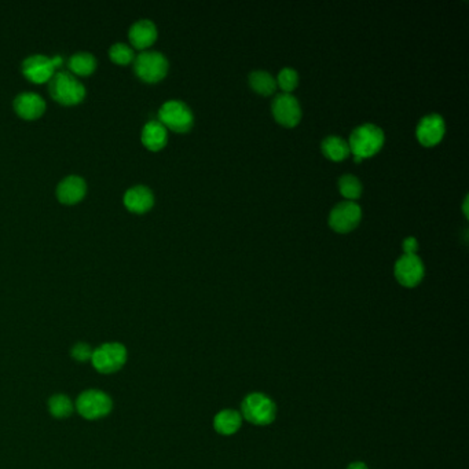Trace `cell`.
Wrapping results in <instances>:
<instances>
[{
	"instance_id": "cell-1",
	"label": "cell",
	"mask_w": 469,
	"mask_h": 469,
	"mask_svg": "<svg viewBox=\"0 0 469 469\" xmlns=\"http://www.w3.org/2000/svg\"><path fill=\"white\" fill-rule=\"evenodd\" d=\"M241 415L256 427H267L276 421L277 405L262 393L246 395L241 402Z\"/></svg>"
},
{
	"instance_id": "cell-2",
	"label": "cell",
	"mask_w": 469,
	"mask_h": 469,
	"mask_svg": "<svg viewBox=\"0 0 469 469\" xmlns=\"http://www.w3.org/2000/svg\"><path fill=\"white\" fill-rule=\"evenodd\" d=\"M384 145V132L375 124H362L350 136V151L360 161L375 154Z\"/></svg>"
},
{
	"instance_id": "cell-3",
	"label": "cell",
	"mask_w": 469,
	"mask_h": 469,
	"mask_svg": "<svg viewBox=\"0 0 469 469\" xmlns=\"http://www.w3.org/2000/svg\"><path fill=\"white\" fill-rule=\"evenodd\" d=\"M50 93L62 104H76L86 95L83 83L71 72H54L50 79Z\"/></svg>"
},
{
	"instance_id": "cell-4",
	"label": "cell",
	"mask_w": 469,
	"mask_h": 469,
	"mask_svg": "<svg viewBox=\"0 0 469 469\" xmlns=\"http://www.w3.org/2000/svg\"><path fill=\"white\" fill-rule=\"evenodd\" d=\"M127 360V350L120 343H106L93 351L91 362L101 373L109 375L120 370Z\"/></svg>"
},
{
	"instance_id": "cell-5",
	"label": "cell",
	"mask_w": 469,
	"mask_h": 469,
	"mask_svg": "<svg viewBox=\"0 0 469 469\" xmlns=\"http://www.w3.org/2000/svg\"><path fill=\"white\" fill-rule=\"evenodd\" d=\"M160 121L176 132H186L191 128L194 117L186 104L172 99L166 102L158 111Z\"/></svg>"
},
{
	"instance_id": "cell-6",
	"label": "cell",
	"mask_w": 469,
	"mask_h": 469,
	"mask_svg": "<svg viewBox=\"0 0 469 469\" xmlns=\"http://www.w3.org/2000/svg\"><path fill=\"white\" fill-rule=\"evenodd\" d=\"M112 399L98 390L84 391L76 402L77 412L87 420H96L108 415L112 410Z\"/></svg>"
},
{
	"instance_id": "cell-7",
	"label": "cell",
	"mask_w": 469,
	"mask_h": 469,
	"mask_svg": "<svg viewBox=\"0 0 469 469\" xmlns=\"http://www.w3.org/2000/svg\"><path fill=\"white\" fill-rule=\"evenodd\" d=\"M135 72L146 81H157L168 71V61L158 51H142L135 56Z\"/></svg>"
},
{
	"instance_id": "cell-8",
	"label": "cell",
	"mask_w": 469,
	"mask_h": 469,
	"mask_svg": "<svg viewBox=\"0 0 469 469\" xmlns=\"http://www.w3.org/2000/svg\"><path fill=\"white\" fill-rule=\"evenodd\" d=\"M362 218V209L355 201H343L331 211L329 225L338 233H347L357 227Z\"/></svg>"
},
{
	"instance_id": "cell-9",
	"label": "cell",
	"mask_w": 469,
	"mask_h": 469,
	"mask_svg": "<svg viewBox=\"0 0 469 469\" xmlns=\"http://www.w3.org/2000/svg\"><path fill=\"white\" fill-rule=\"evenodd\" d=\"M62 62L61 56H43V54H35L29 56L22 62V71L24 74L28 76L34 81H46L51 79L54 75L56 66H59Z\"/></svg>"
},
{
	"instance_id": "cell-10",
	"label": "cell",
	"mask_w": 469,
	"mask_h": 469,
	"mask_svg": "<svg viewBox=\"0 0 469 469\" xmlns=\"http://www.w3.org/2000/svg\"><path fill=\"white\" fill-rule=\"evenodd\" d=\"M271 111L276 120L285 127H295L301 118V108L296 96L292 94L277 95L273 101Z\"/></svg>"
},
{
	"instance_id": "cell-11",
	"label": "cell",
	"mask_w": 469,
	"mask_h": 469,
	"mask_svg": "<svg viewBox=\"0 0 469 469\" xmlns=\"http://www.w3.org/2000/svg\"><path fill=\"white\" fill-rule=\"evenodd\" d=\"M395 277L403 286L413 288L424 277V264L417 255L403 253L395 263Z\"/></svg>"
},
{
	"instance_id": "cell-12",
	"label": "cell",
	"mask_w": 469,
	"mask_h": 469,
	"mask_svg": "<svg viewBox=\"0 0 469 469\" xmlns=\"http://www.w3.org/2000/svg\"><path fill=\"white\" fill-rule=\"evenodd\" d=\"M445 131L446 126L443 117L440 114L431 113L420 120L415 133L420 143L424 146H433L442 141Z\"/></svg>"
},
{
	"instance_id": "cell-13",
	"label": "cell",
	"mask_w": 469,
	"mask_h": 469,
	"mask_svg": "<svg viewBox=\"0 0 469 469\" xmlns=\"http://www.w3.org/2000/svg\"><path fill=\"white\" fill-rule=\"evenodd\" d=\"M86 188H87L86 182L81 176L69 175L59 182L56 188V194L58 198L64 203H75L84 196Z\"/></svg>"
},
{
	"instance_id": "cell-14",
	"label": "cell",
	"mask_w": 469,
	"mask_h": 469,
	"mask_svg": "<svg viewBox=\"0 0 469 469\" xmlns=\"http://www.w3.org/2000/svg\"><path fill=\"white\" fill-rule=\"evenodd\" d=\"M16 111L25 118H35L41 114L46 104L44 99L36 93H21L14 99Z\"/></svg>"
},
{
	"instance_id": "cell-15",
	"label": "cell",
	"mask_w": 469,
	"mask_h": 469,
	"mask_svg": "<svg viewBox=\"0 0 469 469\" xmlns=\"http://www.w3.org/2000/svg\"><path fill=\"white\" fill-rule=\"evenodd\" d=\"M157 38V28L151 19H139L130 28V39L135 47L143 49L151 46Z\"/></svg>"
},
{
	"instance_id": "cell-16",
	"label": "cell",
	"mask_w": 469,
	"mask_h": 469,
	"mask_svg": "<svg viewBox=\"0 0 469 469\" xmlns=\"http://www.w3.org/2000/svg\"><path fill=\"white\" fill-rule=\"evenodd\" d=\"M243 415L237 410L225 409L213 417V430L219 435L230 436L238 431L243 425Z\"/></svg>"
},
{
	"instance_id": "cell-17",
	"label": "cell",
	"mask_w": 469,
	"mask_h": 469,
	"mask_svg": "<svg viewBox=\"0 0 469 469\" xmlns=\"http://www.w3.org/2000/svg\"><path fill=\"white\" fill-rule=\"evenodd\" d=\"M124 203L132 211L143 212V211L149 209L153 206L154 196H153L151 188L148 186L136 185V186H132L126 191Z\"/></svg>"
},
{
	"instance_id": "cell-18",
	"label": "cell",
	"mask_w": 469,
	"mask_h": 469,
	"mask_svg": "<svg viewBox=\"0 0 469 469\" xmlns=\"http://www.w3.org/2000/svg\"><path fill=\"white\" fill-rule=\"evenodd\" d=\"M143 143L153 151L163 148L167 142V128L160 120H151L142 130Z\"/></svg>"
},
{
	"instance_id": "cell-19",
	"label": "cell",
	"mask_w": 469,
	"mask_h": 469,
	"mask_svg": "<svg viewBox=\"0 0 469 469\" xmlns=\"http://www.w3.org/2000/svg\"><path fill=\"white\" fill-rule=\"evenodd\" d=\"M322 151L328 158H331L333 161H341V160L347 158L351 153L348 142L336 135H331L323 139Z\"/></svg>"
},
{
	"instance_id": "cell-20",
	"label": "cell",
	"mask_w": 469,
	"mask_h": 469,
	"mask_svg": "<svg viewBox=\"0 0 469 469\" xmlns=\"http://www.w3.org/2000/svg\"><path fill=\"white\" fill-rule=\"evenodd\" d=\"M251 87L262 95L273 94L277 89V80L266 71H255L249 75Z\"/></svg>"
},
{
	"instance_id": "cell-21",
	"label": "cell",
	"mask_w": 469,
	"mask_h": 469,
	"mask_svg": "<svg viewBox=\"0 0 469 469\" xmlns=\"http://www.w3.org/2000/svg\"><path fill=\"white\" fill-rule=\"evenodd\" d=\"M95 65H96L95 56L91 53H86V51L76 53L69 59V66L77 75H89L90 72L94 71Z\"/></svg>"
},
{
	"instance_id": "cell-22",
	"label": "cell",
	"mask_w": 469,
	"mask_h": 469,
	"mask_svg": "<svg viewBox=\"0 0 469 469\" xmlns=\"http://www.w3.org/2000/svg\"><path fill=\"white\" fill-rule=\"evenodd\" d=\"M338 190L348 201H354L362 193V183L357 176L346 173L338 179Z\"/></svg>"
},
{
	"instance_id": "cell-23",
	"label": "cell",
	"mask_w": 469,
	"mask_h": 469,
	"mask_svg": "<svg viewBox=\"0 0 469 469\" xmlns=\"http://www.w3.org/2000/svg\"><path fill=\"white\" fill-rule=\"evenodd\" d=\"M49 409L56 418H66L74 413V403L66 395L56 394L50 398Z\"/></svg>"
},
{
	"instance_id": "cell-24",
	"label": "cell",
	"mask_w": 469,
	"mask_h": 469,
	"mask_svg": "<svg viewBox=\"0 0 469 469\" xmlns=\"http://www.w3.org/2000/svg\"><path fill=\"white\" fill-rule=\"evenodd\" d=\"M276 80H277V86H280L286 94H291L298 87L299 75L292 68H283L282 71H280L278 77Z\"/></svg>"
},
{
	"instance_id": "cell-25",
	"label": "cell",
	"mask_w": 469,
	"mask_h": 469,
	"mask_svg": "<svg viewBox=\"0 0 469 469\" xmlns=\"http://www.w3.org/2000/svg\"><path fill=\"white\" fill-rule=\"evenodd\" d=\"M109 54L113 61L118 64H127L133 58V50L126 43H114L109 50Z\"/></svg>"
},
{
	"instance_id": "cell-26",
	"label": "cell",
	"mask_w": 469,
	"mask_h": 469,
	"mask_svg": "<svg viewBox=\"0 0 469 469\" xmlns=\"http://www.w3.org/2000/svg\"><path fill=\"white\" fill-rule=\"evenodd\" d=\"M93 351L94 350L89 344L79 343L72 348V357L75 358L76 360H79V362H87V360H91Z\"/></svg>"
},
{
	"instance_id": "cell-27",
	"label": "cell",
	"mask_w": 469,
	"mask_h": 469,
	"mask_svg": "<svg viewBox=\"0 0 469 469\" xmlns=\"http://www.w3.org/2000/svg\"><path fill=\"white\" fill-rule=\"evenodd\" d=\"M402 246H403V251H405L406 255H415V252L418 249V243L414 237H409L403 241Z\"/></svg>"
},
{
	"instance_id": "cell-28",
	"label": "cell",
	"mask_w": 469,
	"mask_h": 469,
	"mask_svg": "<svg viewBox=\"0 0 469 469\" xmlns=\"http://www.w3.org/2000/svg\"><path fill=\"white\" fill-rule=\"evenodd\" d=\"M347 469H369V468H368V465H366L365 463H362V461H355V463H353V464H350V465L347 467Z\"/></svg>"
},
{
	"instance_id": "cell-29",
	"label": "cell",
	"mask_w": 469,
	"mask_h": 469,
	"mask_svg": "<svg viewBox=\"0 0 469 469\" xmlns=\"http://www.w3.org/2000/svg\"><path fill=\"white\" fill-rule=\"evenodd\" d=\"M464 213H465V216H468V198H465V203H464Z\"/></svg>"
}]
</instances>
